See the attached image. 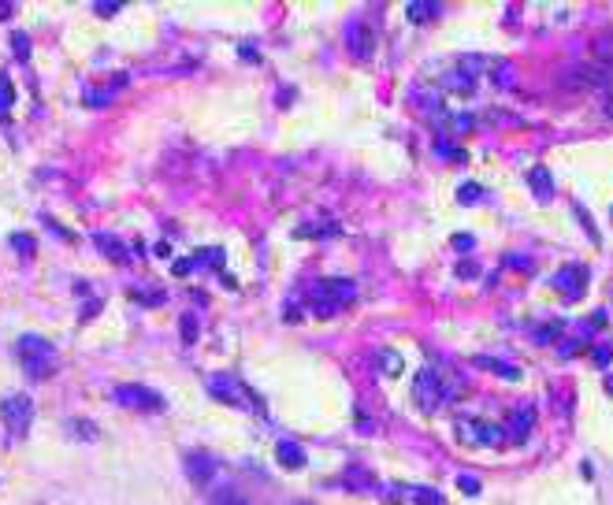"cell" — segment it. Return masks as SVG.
I'll return each mask as SVG.
<instances>
[{
    "instance_id": "obj_50",
    "label": "cell",
    "mask_w": 613,
    "mask_h": 505,
    "mask_svg": "<svg viewBox=\"0 0 613 505\" xmlns=\"http://www.w3.org/2000/svg\"><path fill=\"white\" fill-rule=\"evenodd\" d=\"M0 123H4V112H0Z\"/></svg>"
},
{
    "instance_id": "obj_26",
    "label": "cell",
    "mask_w": 613,
    "mask_h": 505,
    "mask_svg": "<svg viewBox=\"0 0 613 505\" xmlns=\"http://www.w3.org/2000/svg\"><path fill=\"white\" fill-rule=\"evenodd\" d=\"M346 486H357V491H372L376 480H368V472L364 468H353V472H346Z\"/></svg>"
},
{
    "instance_id": "obj_16",
    "label": "cell",
    "mask_w": 613,
    "mask_h": 505,
    "mask_svg": "<svg viewBox=\"0 0 613 505\" xmlns=\"http://www.w3.org/2000/svg\"><path fill=\"white\" fill-rule=\"evenodd\" d=\"M528 186H532V194H535L539 201H550V197H554V179H550V171H546L543 164L528 171Z\"/></svg>"
},
{
    "instance_id": "obj_5",
    "label": "cell",
    "mask_w": 613,
    "mask_h": 505,
    "mask_svg": "<svg viewBox=\"0 0 613 505\" xmlns=\"http://www.w3.org/2000/svg\"><path fill=\"white\" fill-rule=\"evenodd\" d=\"M112 401L123 409H134V412H160L164 409V398L157 390L142 387V383H123V387L112 390Z\"/></svg>"
},
{
    "instance_id": "obj_15",
    "label": "cell",
    "mask_w": 613,
    "mask_h": 505,
    "mask_svg": "<svg viewBox=\"0 0 613 505\" xmlns=\"http://www.w3.org/2000/svg\"><path fill=\"white\" fill-rule=\"evenodd\" d=\"M443 89H446V93H457V97H469V93H476V78L469 75V71L454 67L450 75L443 78Z\"/></svg>"
},
{
    "instance_id": "obj_52",
    "label": "cell",
    "mask_w": 613,
    "mask_h": 505,
    "mask_svg": "<svg viewBox=\"0 0 613 505\" xmlns=\"http://www.w3.org/2000/svg\"><path fill=\"white\" fill-rule=\"evenodd\" d=\"M610 216H613V208H610Z\"/></svg>"
},
{
    "instance_id": "obj_37",
    "label": "cell",
    "mask_w": 613,
    "mask_h": 505,
    "mask_svg": "<svg viewBox=\"0 0 613 505\" xmlns=\"http://www.w3.org/2000/svg\"><path fill=\"white\" fill-rule=\"evenodd\" d=\"M450 119H454V134L472 131V115H469V112H457V115H450Z\"/></svg>"
},
{
    "instance_id": "obj_11",
    "label": "cell",
    "mask_w": 613,
    "mask_h": 505,
    "mask_svg": "<svg viewBox=\"0 0 613 505\" xmlns=\"http://www.w3.org/2000/svg\"><path fill=\"white\" fill-rule=\"evenodd\" d=\"M550 282H554L557 290H565V298H569V301H576V298L583 293V287H588V268H580V264H569V268H561Z\"/></svg>"
},
{
    "instance_id": "obj_30",
    "label": "cell",
    "mask_w": 613,
    "mask_h": 505,
    "mask_svg": "<svg viewBox=\"0 0 613 505\" xmlns=\"http://www.w3.org/2000/svg\"><path fill=\"white\" fill-rule=\"evenodd\" d=\"M182 342L186 346L197 342V316L194 312H182Z\"/></svg>"
},
{
    "instance_id": "obj_31",
    "label": "cell",
    "mask_w": 613,
    "mask_h": 505,
    "mask_svg": "<svg viewBox=\"0 0 613 505\" xmlns=\"http://www.w3.org/2000/svg\"><path fill=\"white\" fill-rule=\"evenodd\" d=\"M561 330H565V324H557V319H554V324H543V330H535L532 338H535V342H557Z\"/></svg>"
},
{
    "instance_id": "obj_8",
    "label": "cell",
    "mask_w": 613,
    "mask_h": 505,
    "mask_svg": "<svg viewBox=\"0 0 613 505\" xmlns=\"http://www.w3.org/2000/svg\"><path fill=\"white\" fill-rule=\"evenodd\" d=\"M346 49H350L353 60L368 63L376 56V30H372L368 23H353L350 30H346Z\"/></svg>"
},
{
    "instance_id": "obj_24",
    "label": "cell",
    "mask_w": 613,
    "mask_h": 505,
    "mask_svg": "<svg viewBox=\"0 0 613 505\" xmlns=\"http://www.w3.org/2000/svg\"><path fill=\"white\" fill-rule=\"evenodd\" d=\"M223 249H197L194 253V264H212V271H223Z\"/></svg>"
},
{
    "instance_id": "obj_32",
    "label": "cell",
    "mask_w": 613,
    "mask_h": 505,
    "mask_svg": "<svg viewBox=\"0 0 613 505\" xmlns=\"http://www.w3.org/2000/svg\"><path fill=\"white\" fill-rule=\"evenodd\" d=\"M376 361H379V368L387 372V375H398V372H401V361H398V353H394V350H383Z\"/></svg>"
},
{
    "instance_id": "obj_35",
    "label": "cell",
    "mask_w": 613,
    "mask_h": 505,
    "mask_svg": "<svg viewBox=\"0 0 613 505\" xmlns=\"http://www.w3.org/2000/svg\"><path fill=\"white\" fill-rule=\"evenodd\" d=\"M476 275H480V264H476V260H461V264H457V279H476Z\"/></svg>"
},
{
    "instance_id": "obj_40",
    "label": "cell",
    "mask_w": 613,
    "mask_h": 505,
    "mask_svg": "<svg viewBox=\"0 0 613 505\" xmlns=\"http://www.w3.org/2000/svg\"><path fill=\"white\" fill-rule=\"evenodd\" d=\"M580 350H583V338H572V342H561V346H557V353H561V357H572V353H580Z\"/></svg>"
},
{
    "instance_id": "obj_10",
    "label": "cell",
    "mask_w": 613,
    "mask_h": 505,
    "mask_svg": "<svg viewBox=\"0 0 613 505\" xmlns=\"http://www.w3.org/2000/svg\"><path fill=\"white\" fill-rule=\"evenodd\" d=\"M357 298V287L350 279H324V282H316V290H313V301H327V305H346V301H353Z\"/></svg>"
},
{
    "instance_id": "obj_49",
    "label": "cell",
    "mask_w": 613,
    "mask_h": 505,
    "mask_svg": "<svg viewBox=\"0 0 613 505\" xmlns=\"http://www.w3.org/2000/svg\"><path fill=\"white\" fill-rule=\"evenodd\" d=\"M606 390H610V394H613V375H610V379H606Z\"/></svg>"
},
{
    "instance_id": "obj_9",
    "label": "cell",
    "mask_w": 613,
    "mask_h": 505,
    "mask_svg": "<svg viewBox=\"0 0 613 505\" xmlns=\"http://www.w3.org/2000/svg\"><path fill=\"white\" fill-rule=\"evenodd\" d=\"M532 424H535V409L532 405H520V409H513L506 416V442L509 446H524V438L532 435Z\"/></svg>"
},
{
    "instance_id": "obj_47",
    "label": "cell",
    "mask_w": 613,
    "mask_h": 505,
    "mask_svg": "<svg viewBox=\"0 0 613 505\" xmlns=\"http://www.w3.org/2000/svg\"><path fill=\"white\" fill-rule=\"evenodd\" d=\"M153 253H157V256H168L171 245H168V242H157V249H153Z\"/></svg>"
},
{
    "instance_id": "obj_39",
    "label": "cell",
    "mask_w": 613,
    "mask_h": 505,
    "mask_svg": "<svg viewBox=\"0 0 613 505\" xmlns=\"http://www.w3.org/2000/svg\"><path fill=\"white\" fill-rule=\"evenodd\" d=\"M112 97H115V93H86L82 100H86L89 108H104V104H108V100H112Z\"/></svg>"
},
{
    "instance_id": "obj_45",
    "label": "cell",
    "mask_w": 613,
    "mask_h": 505,
    "mask_svg": "<svg viewBox=\"0 0 613 505\" xmlns=\"http://www.w3.org/2000/svg\"><path fill=\"white\" fill-rule=\"evenodd\" d=\"M119 8H123L119 0H104V4H97V15H104V19H108V15H115Z\"/></svg>"
},
{
    "instance_id": "obj_27",
    "label": "cell",
    "mask_w": 613,
    "mask_h": 505,
    "mask_svg": "<svg viewBox=\"0 0 613 505\" xmlns=\"http://www.w3.org/2000/svg\"><path fill=\"white\" fill-rule=\"evenodd\" d=\"M131 298L138 301V305H153V308L164 305V290H138V287H134V290H131Z\"/></svg>"
},
{
    "instance_id": "obj_22",
    "label": "cell",
    "mask_w": 613,
    "mask_h": 505,
    "mask_svg": "<svg viewBox=\"0 0 613 505\" xmlns=\"http://www.w3.org/2000/svg\"><path fill=\"white\" fill-rule=\"evenodd\" d=\"M405 15H409V23L435 19V15H438V4H435V0H416V4H409V8H405Z\"/></svg>"
},
{
    "instance_id": "obj_17",
    "label": "cell",
    "mask_w": 613,
    "mask_h": 505,
    "mask_svg": "<svg viewBox=\"0 0 613 505\" xmlns=\"http://www.w3.org/2000/svg\"><path fill=\"white\" fill-rule=\"evenodd\" d=\"M394 494H405V498H413L416 505H443V494H438L435 486H405V483H398Z\"/></svg>"
},
{
    "instance_id": "obj_23",
    "label": "cell",
    "mask_w": 613,
    "mask_h": 505,
    "mask_svg": "<svg viewBox=\"0 0 613 505\" xmlns=\"http://www.w3.org/2000/svg\"><path fill=\"white\" fill-rule=\"evenodd\" d=\"M294 234H298V238H309V234H316V238H331V234H338V223H301Z\"/></svg>"
},
{
    "instance_id": "obj_36",
    "label": "cell",
    "mask_w": 613,
    "mask_h": 505,
    "mask_svg": "<svg viewBox=\"0 0 613 505\" xmlns=\"http://www.w3.org/2000/svg\"><path fill=\"white\" fill-rule=\"evenodd\" d=\"M591 357H594V364H599V368H606V364L613 361V350H610V346H594Z\"/></svg>"
},
{
    "instance_id": "obj_14",
    "label": "cell",
    "mask_w": 613,
    "mask_h": 505,
    "mask_svg": "<svg viewBox=\"0 0 613 505\" xmlns=\"http://www.w3.org/2000/svg\"><path fill=\"white\" fill-rule=\"evenodd\" d=\"M276 461L282 468H290V472H298V468H305V449H301L298 442H290V438H282V442L276 446Z\"/></svg>"
},
{
    "instance_id": "obj_44",
    "label": "cell",
    "mask_w": 613,
    "mask_h": 505,
    "mask_svg": "<svg viewBox=\"0 0 613 505\" xmlns=\"http://www.w3.org/2000/svg\"><path fill=\"white\" fill-rule=\"evenodd\" d=\"M216 502H219V505H249V502H245V498H242V494H234V491H227V494H219V498H216Z\"/></svg>"
},
{
    "instance_id": "obj_33",
    "label": "cell",
    "mask_w": 613,
    "mask_h": 505,
    "mask_svg": "<svg viewBox=\"0 0 613 505\" xmlns=\"http://www.w3.org/2000/svg\"><path fill=\"white\" fill-rule=\"evenodd\" d=\"M190 271H194V256H175V260H171V275L182 279V275H190Z\"/></svg>"
},
{
    "instance_id": "obj_43",
    "label": "cell",
    "mask_w": 613,
    "mask_h": 505,
    "mask_svg": "<svg viewBox=\"0 0 613 505\" xmlns=\"http://www.w3.org/2000/svg\"><path fill=\"white\" fill-rule=\"evenodd\" d=\"M457 486H461L465 494H480V483H476L472 475H457Z\"/></svg>"
},
{
    "instance_id": "obj_29",
    "label": "cell",
    "mask_w": 613,
    "mask_h": 505,
    "mask_svg": "<svg viewBox=\"0 0 613 505\" xmlns=\"http://www.w3.org/2000/svg\"><path fill=\"white\" fill-rule=\"evenodd\" d=\"M12 249H15V253H23V256H26V253L34 256V249H38V242H34V234H23V231H15V234H12Z\"/></svg>"
},
{
    "instance_id": "obj_48",
    "label": "cell",
    "mask_w": 613,
    "mask_h": 505,
    "mask_svg": "<svg viewBox=\"0 0 613 505\" xmlns=\"http://www.w3.org/2000/svg\"><path fill=\"white\" fill-rule=\"evenodd\" d=\"M12 12H15L12 4H0V19H12Z\"/></svg>"
},
{
    "instance_id": "obj_34",
    "label": "cell",
    "mask_w": 613,
    "mask_h": 505,
    "mask_svg": "<svg viewBox=\"0 0 613 505\" xmlns=\"http://www.w3.org/2000/svg\"><path fill=\"white\" fill-rule=\"evenodd\" d=\"M480 197H483V190H480V186H472V182L457 190V201H461V205H472V201H480Z\"/></svg>"
},
{
    "instance_id": "obj_18",
    "label": "cell",
    "mask_w": 613,
    "mask_h": 505,
    "mask_svg": "<svg viewBox=\"0 0 613 505\" xmlns=\"http://www.w3.org/2000/svg\"><path fill=\"white\" fill-rule=\"evenodd\" d=\"M432 153H435V156H443V160H450V164H461V160H465V149L454 142V137H446V134H435Z\"/></svg>"
},
{
    "instance_id": "obj_12",
    "label": "cell",
    "mask_w": 613,
    "mask_h": 505,
    "mask_svg": "<svg viewBox=\"0 0 613 505\" xmlns=\"http://www.w3.org/2000/svg\"><path fill=\"white\" fill-rule=\"evenodd\" d=\"M93 245H97V249L104 253L112 264H119V268H126V264H131V249H126V245L119 242L115 234H104V231H100V234H93Z\"/></svg>"
},
{
    "instance_id": "obj_41",
    "label": "cell",
    "mask_w": 613,
    "mask_h": 505,
    "mask_svg": "<svg viewBox=\"0 0 613 505\" xmlns=\"http://www.w3.org/2000/svg\"><path fill=\"white\" fill-rule=\"evenodd\" d=\"M45 227H49V231H56V234L63 238V242H75V234H71V231H67V227H60V223H56V219H49V216H45Z\"/></svg>"
},
{
    "instance_id": "obj_38",
    "label": "cell",
    "mask_w": 613,
    "mask_h": 505,
    "mask_svg": "<svg viewBox=\"0 0 613 505\" xmlns=\"http://www.w3.org/2000/svg\"><path fill=\"white\" fill-rule=\"evenodd\" d=\"M472 245H476V238H472V234H465V231H461V234H454V249H457V253H472Z\"/></svg>"
},
{
    "instance_id": "obj_4",
    "label": "cell",
    "mask_w": 613,
    "mask_h": 505,
    "mask_svg": "<svg viewBox=\"0 0 613 505\" xmlns=\"http://www.w3.org/2000/svg\"><path fill=\"white\" fill-rule=\"evenodd\" d=\"M0 420H4V427H8L12 438H23L26 431H30V424H34L30 394H8V398L0 401Z\"/></svg>"
},
{
    "instance_id": "obj_2",
    "label": "cell",
    "mask_w": 613,
    "mask_h": 505,
    "mask_svg": "<svg viewBox=\"0 0 613 505\" xmlns=\"http://www.w3.org/2000/svg\"><path fill=\"white\" fill-rule=\"evenodd\" d=\"M205 390L212 394L216 401H223V405H234V409L253 405V409H260V401L249 394V387H245V383H238L234 375H223V372L208 375V379H205Z\"/></svg>"
},
{
    "instance_id": "obj_6",
    "label": "cell",
    "mask_w": 613,
    "mask_h": 505,
    "mask_svg": "<svg viewBox=\"0 0 613 505\" xmlns=\"http://www.w3.org/2000/svg\"><path fill=\"white\" fill-rule=\"evenodd\" d=\"M565 89H606L610 86V71L599 67V63H572L561 75Z\"/></svg>"
},
{
    "instance_id": "obj_13",
    "label": "cell",
    "mask_w": 613,
    "mask_h": 505,
    "mask_svg": "<svg viewBox=\"0 0 613 505\" xmlns=\"http://www.w3.org/2000/svg\"><path fill=\"white\" fill-rule=\"evenodd\" d=\"M186 472H190V480H194L197 486H208L212 475H216V461L208 453H190L186 457Z\"/></svg>"
},
{
    "instance_id": "obj_46",
    "label": "cell",
    "mask_w": 613,
    "mask_h": 505,
    "mask_svg": "<svg viewBox=\"0 0 613 505\" xmlns=\"http://www.w3.org/2000/svg\"><path fill=\"white\" fill-rule=\"evenodd\" d=\"M602 112H606V115L613 119V89H610V93H606V104H602Z\"/></svg>"
},
{
    "instance_id": "obj_19",
    "label": "cell",
    "mask_w": 613,
    "mask_h": 505,
    "mask_svg": "<svg viewBox=\"0 0 613 505\" xmlns=\"http://www.w3.org/2000/svg\"><path fill=\"white\" fill-rule=\"evenodd\" d=\"M487 78H491V86H495V89H513V63H509V60H495L487 67Z\"/></svg>"
},
{
    "instance_id": "obj_28",
    "label": "cell",
    "mask_w": 613,
    "mask_h": 505,
    "mask_svg": "<svg viewBox=\"0 0 613 505\" xmlns=\"http://www.w3.org/2000/svg\"><path fill=\"white\" fill-rule=\"evenodd\" d=\"M15 104V89H12V78L4 75V71H0V112L8 115V108Z\"/></svg>"
},
{
    "instance_id": "obj_42",
    "label": "cell",
    "mask_w": 613,
    "mask_h": 505,
    "mask_svg": "<svg viewBox=\"0 0 613 505\" xmlns=\"http://www.w3.org/2000/svg\"><path fill=\"white\" fill-rule=\"evenodd\" d=\"M238 56H242L245 63H260V52L253 49V45H238Z\"/></svg>"
},
{
    "instance_id": "obj_1",
    "label": "cell",
    "mask_w": 613,
    "mask_h": 505,
    "mask_svg": "<svg viewBox=\"0 0 613 505\" xmlns=\"http://www.w3.org/2000/svg\"><path fill=\"white\" fill-rule=\"evenodd\" d=\"M15 353H19V364H23V372L30 375V379H49V375L56 372V364H60L56 346H52L49 338H41V335H23L19 342H15Z\"/></svg>"
},
{
    "instance_id": "obj_7",
    "label": "cell",
    "mask_w": 613,
    "mask_h": 505,
    "mask_svg": "<svg viewBox=\"0 0 613 505\" xmlns=\"http://www.w3.org/2000/svg\"><path fill=\"white\" fill-rule=\"evenodd\" d=\"M457 435H461L465 442H476V446H502L506 442V427L491 424V420H461V424H457Z\"/></svg>"
},
{
    "instance_id": "obj_21",
    "label": "cell",
    "mask_w": 613,
    "mask_h": 505,
    "mask_svg": "<svg viewBox=\"0 0 613 505\" xmlns=\"http://www.w3.org/2000/svg\"><path fill=\"white\" fill-rule=\"evenodd\" d=\"M476 361V368H487V372H495V375H506V379H520V368H513V364H502L495 361V357H472Z\"/></svg>"
},
{
    "instance_id": "obj_20",
    "label": "cell",
    "mask_w": 613,
    "mask_h": 505,
    "mask_svg": "<svg viewBox=\"0 0 613 505\" xmlns=\"http://www.w3.org/2000/svg\"><path fill=\"white\" fill-rule=\"evenodd\" d=\"M594 60H599V67L610 71V63H613V30H602L599 38H594Z\"/></svg>"
},
{
    "instance_id": "obj_51",
    "label": "cell",
    "mask_w": 613,
    "mask_h": 505,
    "mask_svg": "<svg viewBox=\"0 0 613 505\" xmlns=\"http://www.w3.org/2000/svg\"><path fill=\"white\" fill-rule=\"evenodd\" d=\"M298 505H309V502H298Z\"/></svg>"
},
{
    "instance_id": "obj_3",
    "label": "cell",
    "mask_w": 613,
    "mask_h": 505,
    "mask_svg": "<svg viewBox=\"0 0 613 505\" xmlns=\"http://www.w3.org/2000/svg\"><path fill=\"white\" fill-rule=\"evenodd\" d=\"M413 398L416 405L424 412H435L446 405V387H443V368H435V364H424V368L416 372V383H413Z\"/></svg>"
},
{
    "instance_id": "obj_25",
    "label": "cell",
    "mask_w": 613,
    "mask_h": 505,
    "mask_svg": "<svg viewBox=\"0 0 613 505\" xmlns=\"http://www.w3.org/2000/svg\"><path fill=\"white\" fill-rule=\"evenodd\" d=\"M12 52H15V60H19V63H30V38H26L23 30L12 34Z\"/></svg>"
}]
</instances>
